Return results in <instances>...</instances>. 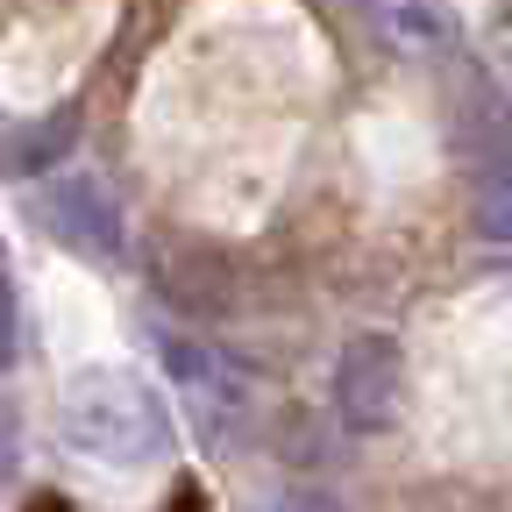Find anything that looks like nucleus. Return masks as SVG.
I'll return each mask as SVG.
<instances>
[{"label":"nucleus","mask_w":512,"mask_h":512,"mask_svg":"<svg viewBox=\"0 0 512 512\" xmlns=\"http://www.w3.org/2000/svg\"><path fill=\"white\" fill-rule=\"evenodd\" d=\"M406 406V356L392 335H349L342 356H335V420L349 434H384Z\"/></svg>","instance_id":"nucleus-2"},{"label":"nucleus","mask_w":512,"mask_h":512,"mask_svg":"<svg viewBox=\"0 0 512 512\" xmlns=\"http://www.w3.org/2000/svg\"><path fill=\"white\" fill-rule=\"evenodd\" d=\"M470 200L477 228L491 242H512V121L498 107H484V128L470 136Z\"/></svg>","instance_id":"nucleus-4"},{"label":"nucleus","mask_w":512,"mask_h":512,"mask_svg":"<svg viewBox=\"0 0 512 512\" xmlns=\"http://www.w3.org/2000/svg\"><path fill=\"white\" fill-rule=\"evenodd\" d=\"M8 470H15V420L0 406V484H8Z\"/></svg>","instance_id":"nucleus-7"},{"label":"nucleus","mask_w":512,"mask_h":512,"mask_svg":"<svg viewBox=\"0 0 512 512\" xmlns=\"http://www.w3.org/2000/svg\"><path fill=\"white\" fill-rule=\"evenodd\" d=\"M377 22L399 50H420V57L456 50V15H448L441 0H377Z\"/></svg>","instance_id":"nucleus-5"},{"label":"nucleus","mask_w":512,"mask_h":512,"mask_svg":"<svg viewBox=\"0 0 512 512\" xmlns=\"http://www.w3.org/2000/svg\"><path fill=\"white\" fill-rule=\"evenodd\" d=\"M57 427L100 470H157L171 456V413L136 370H79L57 399Z\"/></svg>","instance_id":"nucleus-1"},{"label":"nucleus","mask_w":512,"mask_h":512,"mask_svg":"<svg viewBox=\"0 0 512 512\" xmlns=\"http://www.w3.org/2000/svg\"><path fill=\"white\" fill-rule=\"evenodd\" d=\"M264 512H342V505H335L328 491H278Z\"/></svg>","instance_id":"nucleus-6"},{"label":"nucleus","mask_w":512,"mask_h":512,"mask_svg":"<svg viewBox=\"0 0 512 512\" xmlns=\"http://www.w3.org/2000/svg\"><path fill=\"white\" fill-rule=\"evenodd\" d=\"M8 320H15V299H8V285H0V356H8Z\"/></svg>","instance_id":"nucleus-8"},{"label":"nucleus","mask_w":512,"mask_h":512,"mask_svg":"<svg viewBox=\"0 0 512 512\" xmlns=\"http://www.w3.org/2000/svg\"><path fill=\"white\" fill-rule=\"evenodd\" d=\"M43 228L86 256V264H121V249H128V221H121V200L93 178V171H64L43 185Z\"/></svg>","instance_id":"nucleus-3"}]
</instances>
